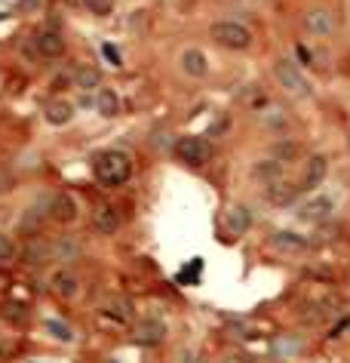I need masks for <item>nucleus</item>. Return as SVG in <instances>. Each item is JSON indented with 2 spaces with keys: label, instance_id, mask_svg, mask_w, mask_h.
<instances>
[{
  "label": "nucleus",
  "instance_id": "f257e3e1",
  "mask_svg": "<svg viewBox=\"0 0 350 363\" xmlns=\"http://www.w3.org/2000/svg\"><path fill=\"white\" fill-rule=\"evenodd\" d=\"M92 173H96V179L102 185H123L126 179L132 176V158L126 151H117V148H111V151H102L96 160H92Z\"/></svg>",
  "mask_w": 350,
  "mask_h": 363
},
{
  "label": "nucleus",
  "instance_id": "f03ea898",
  "mask_svg": "<svg viewBox=\"0 0 350 363\" xmlns=\"http://www.w3.org/2000/svg\"><path fill=\"white\" fill-rule=\"evenodd\" d=\"M274 77H277V83L295 99H307L313 92L310 83H307V77L298 71L295 62H289V59H277L274 62Z\"/></svg>",
  "mask_w": 350,
  "mask_h": 363
},
{
  "label": "nucleus",
  "instance_id": "7ed1b4c3",
  "mask_svg": "<svg viewBox=\"0 0 350 363\" xmlns=\"http://www.w3.org/2000/svg\"><path fill=\"white\" fill-rule=\"evenodd\" d=\"M209 37L225 49H249L252 47V31L240 22H216L209 28Z\"/></svg>",
  "mask_w": 350,
  "mask_h": 363
},
{
  "label": "nucleus",
  "instance_id": "20e7f679",
  "mask_svg": "<svg viewBox=\"0 0 350 363\" xmlns=\"http://www.w3.org/2000/svg\"><path fill=\"white\" fill-rule=\"evenodd\" d=\"M175 154L188 167H206L212 160V145L203 136H184V139H178Z\"/></svg>",
  "mask_w": 350,
  "mask_h": 363
},
{
  "label": "nucleus",
  "instance_id": "39448f33",
  "mask_svg": "<svg viewBox=\"0 0 350 363\" xmlns=\"http://www.w3.org/2000/svg\"><path fill=\"white\" fill-rule=\"evenodd\" d=\"M335 216V201L332 197H326V194H317V197H310L301 210H298V219L307 225H323L329 222V219Z\"/></svg>",
  "mask_w": 350,
  "mask_h": 363
},
{
  "label": "nucleus",
  "instance_id": "423d86ee",
  "mask_svg": "<svg viewBox=\"0 0 350 363\" xmlns=\"http://www.w3.org/2000/svg\"><path fill=\"white\" fill-rule=\"evenodd\" d=\"M65 37H62L55 28H46V31H40L37 37H34V49H37V56H44V59H59V56H65Z\"/></svg>",
  "mask_w": 350,
  "mask_h": 363
},
{
  "label": "nucleus",
  "instance_id": "0eeeda50",
  "mask_svg": "<svg viewBox=\"0 0 350 363\" xmlns=\"http://www.w3.org/2000/svg\"><path fill=\"white\" fill-rule=\"evenodd\" d=\"M304 28L313 37H329V34H335V16L329 10H310L304 12Z\"/></svg>",
  "mask_w": 350,
  "mask_h": 363
},
{
  "label": "nucleus",
  "instance_id": "6e6552de",
  "mask_svg": "<svg viewBox=\"0 0 350 363\" xmlns=\"http://www.w3.org/2000/svg\"><path fill=\"white\" fill-rule=\"evenodd\" d=\"M49 216L55 219V222H62V225H71L77 219V201L71 194H55L53 201H49Z\"/></svg>",
  "mask_w": 350,
  "mask_h": 363
},
{
  "label": "nucleus",
  "instance_id": "1a4fd4ad",
  "mask_svg": "<svg viewBox=\"0 0 350 363\" xmlns=\"http://www.w3.org/2000/svg\"><path fill=\"white\" fill-rule=\"evenodd\" d=\"M132 339L139 341V345H160V341L166 339V326H163L160 320H139Z\"/></svg>",
  "mask_w": 350,
  "mask_h": 363
},
{
  "label": "nucleus",
  "instance_id": "9d476101",
  "mask_svg": "<svg viewBox=\"0 0 350 363\" xmlns=\"http://www.w3.org/2000/svg\"><path fill=\"white\" fill-rule=\"evenodd\" d=\"M326 173H329V160L323 158V154H313V158L304 163L301 188H317V185L326 179Z\"/></svg>",
  "mask_w": 350,
  "mask_h": 363
},
{
  "label": "nucleus",
  "instance_id": "9b49d317",
  "mask_svg": "<svg viewBox=\"0 0 350 363\" xmlns=\"http://www.w3.org/2000/svg\"><path fill=\"white\" fill-rule=\"evenodd\" d=\"M44 114H46V124L49 126H65V124L74 120V105L65 102V99H53V102H46Z\"/></svg>",
  "mask_w": 350,
  "mask_h": 363
},
{
  "label": "nucleus",
  "instance_id": "f8f14e48",
  "mask_svg": "<svg viewBox=\"0 0 350 363\" xmlns=\"http://www.w3.org/2000/svg\"><path fill=\"white\" fill-rule=\"evenodd\" d=\"M92 225H96V231H102V234H114L120 228V212L114 210L111 203H98L96 212H92Z\"/></svg>",
  "mask_w": 350,
  "mask_h": 363
},
{
  "label": "nucleus",
  "instance_id": "ddd939ff",
  "mask_svg": "<svg viewBox=\"0 0 350 363\" xmlns=\"http://www.w3.org/2000/svg\"><path fill=\"white\" fill-rule=\"evenodd\" d=\"M298 191H301V185H292V182H286V179H277V182L268 185V201L274 203V206H286V203L295 201Z\"/></svg>",
  "mask_w": 350,
  "mask_h": 363
},
{
  "label": "nucleus",
  "instance_id": "4468645a",
  "mask_svg": "<svg viewBox=\"0 0 350 363\" xmlns=\"http://www.w3.org/2000/svg\"><path fill=\"white\" fill-rule=\"evenodd\" d=\"M182 71L188 77H206L209 74V62H206V56L200 53V49H184L182 53Z\"/></svg>",
  "mask_w": 350,
  "mask_h": 363
},
{
  "label": "nucleus",
  "instance_id": "2eb2a0df",
  "mask_svg": "<svg viewBox=\"0 0 350 363\" xmlns=\"http://www.w3.org/2000/svg\"><path fill=\"white\" fill-rule=\"evenodd\" d=\"M22 259H25V265H44L46 259H53V244H44L40 237H31L22 253Z\"/></svg>",
  "mask_w": 350,
  "mask_h": 363
},
{
  "label": "nucleus",
  "instance_id": "dca6fc26",
  "mask_svg": "<svg viewBox=\"0 0 350 363\" xmlns=\"http://www.w3.org/2000/svg\"><path fill=\"white\" fill-rule=\"evenodd\" d=\"M252 176L255 179H261V182H277V179H283L286 176V163L283 160H277V158H270V160H259L252 167Z\"/></svg>",
  "mask_w": 350,
  "mask_h": 363
},
{
  "label": "nucleus",
  "instance_id": "f3484780",
  "mask_svg": "<svg viewBox=\"0 0 350 363\" xmlns=\"http://www.w3.org/2000/svg\"><path fill=\"white\" fill-rule=\"evenodd\" d=\"M249 225H252V216H249L246 206H234V210L227 212V219H225V228L234 234V237L246 234V231H249Z\"/></svg>",
  "mask_w": 350,
  "mask_h": 363
},
{
  "label": "nucleus",
  "instance_id": "a211bd4d",
  "mask_svg": "<svg viewBox=\"0 0 350 363\" xmlns=\"http://www.w3.org/2000/svg\"><path fill=\"white\" fill-rule=\"evenodd\" d=\"M274 246L280 253H304L307 250V240L298 237V234H292V231H277L274 234Z\"/></svg>",
  "mask_w": 350,
  "mask_h": 363
},
{
  "label": "nucleus",
  "instance_id": "6ab92c4d",
  "mask_svg": "<svg viewBox=\"0 0 350 363\" xmlns=\"http://www.w3.org/2000/svg\"><path fill=\"white\" fill-rule=\"evenodd\" d=\"M96 111L102 114V117H117V114H120V96L114 90H98Z\"/></svg>",
  "mask_w": 350,
  "mask_h": 363
},
{
  "label": "nucleus",
  "instance_id": "aec40b11",
  "mask_svg": "<svg viewBox=\"0 0 350 363\" xmlns=\"http://www.w3.org/2000/svg\"><path fill=\"white\" fill-rule=\"evenodd\" d=\"M74 83L80 90H98V83H102V71H98L96 65H77Z\"/></svg>",
  "mask_w": 350,
  "mask_h": 363
},
{
  "label": "nucleus",
  "instance_id": "412c9836",
  "mask_svg": "<svg viewBox=\"0 0 350 363\" xmlns=\"http://www.w3.org/2000/svg\"><path fill=\"white\" fill-rule=\"evenodd\" d=\"M77 287H80V280H77L71 271H59L53 277V289L59 293L62 298H74L77 296Z\"/></svg>",
  "mask_w": 350,
  "mask_h": 363
},
{
  "label": "nucleus",
  "instance_id": "4be33fe9",
  "mask_svg": "<svg viewBox=\"0 0 350 363\" xmlns=\"http://www.w3.org/2000/svg\"><path fill=\"white\" fill-rule=\"evenodd\" d=\"M77 253H80V244H77L74 237H59L53 244V259L55 262H71Z\"/></svg>",
  "mask_w": 350,
  "mask_h": 363
},
{
  "label": "nucleus",
  "instance_id": "5701e85b",
  "mask_svg": "<svg viewBox=\"0 0 350 363\" xmlns=\"http://www.w3.org/2000/svg\"><path fill=\"white\" fill-rule=\"evenodd\" d=\"M108 314L111 317H117V320H123V323H130V320H132V302H130V298H111V302H108Z\"/></svg>",
  "mask_w": 350,
  "mask_h": 363
},
{
  "label": "nucleus",
  "instance_id": "b1692460",
  "mask_svg": "<svg viewBox=\"0 0 350 363\" xmlns=\"http://www.w3.org/2000/svg\"><path fill=\"white\" fill-rule=\"evenodd\" d=\"M301 154V148H298V142H292V139H286V142H277L274 145V158L277 160H283V163H292Z\"/></svg>",
  "mask_w": 350,
  "mask_h": 363
},
{
  "label": "nucleus",
  "instance_id": "393cba45",
  "mask_svg": "<svg viewBox=\"0 0 350 363\" xmlns=\"http://www.w3.org/2000/svg\"><path fill=\"white\" fill-rule=\"evenodd\" d=\"M12 259H16V244L10 234H0V265H10Z\"/></svg>",
  "mask_w": 350,
  "mask_h": 363
},
{
  "label": "nucleus",
  "instance_id": "a878e982",
  "mask_svg": "<svg viewBox=\"0 0 350 363\" xmlns=\"http://www.w3.org/2000/svg\"><path fill=\"white\" fill-rule=\"evenodd\" d=\"M87 6L96 12V16H111L114 12V0H89Z\"/></svg>",
  "mask_w": 350,
  "mask_h": 363
},
{
  "label": "nucleus",
  "instance_id": "bb28decb",
  "mask_svg": "<svg viewBox=\"0 0 350 363\" xmlns=\"http://www.w3.org/2000/svg\"><path fill=\"white\" fill-rule=\"evenodd\" d=\"M46 330H49V332H55V339H62V341H74V332H71L68 326L55 323V320H49V323H46Z\"/></svg>",
  "mask_w": 350,
  "mask_h": 363
},
{
  "label": "nucleus",
  "instance_id": "cd10ccee",
  "mask_svg": "<svg viewBox=\"0 0 350 363\" xmlns=\"http://www.w3.org/2000/svg\"><path fill=\"white\" fill-rule=\"evenodd\" d=\"M102 56L111 62L114 68H120V65H123V59H120V53H117V49H114L111 44H102Z\"/></svg>",
  "mask_w": 350,
  "mask_h": 363
},
{
  "label": "nucleus",
  "instance_id": "c85d7f7f",
  "mask_svg": "<svg viewBox=\"0 0 350 363\" xmlns=\"http://www.w3.org/2000/svg\"><path fill=\"white\" fill-rule=\"evenodd\" d=\"M295 53H298V59H301L304 65H310V62H313V53H310V49H307L304 44H298V47H295Z\"/></svg>",
  "mask_w": 350,
  "mask_h": 363
},
{
  "label": "nucleus",
  "instance_id": "c756f323",
  "mask_svg": "<svg viewBox=\"0 0 350 363\" xmlns=\"http://www.w3.org/2000/svg\"><path fill=\"white\" fill-rule=\"evenodd\" d=\"M10 188H12L10 173H3V169H0V194H3V191H10Z\"/></svg>",
  "mask_w": 350,
  "mask_h": 363
},
{
  "label": "nucleus",
  "instance_id": "7c9ffc66",
  "mask_svg": "<svg viewBox=\"0 0 350 363\" xmlns=\"http://www.w3.org/2000/svg\"><path fill=\"white\" fill-rule=\"evenodd\" d=\"M19 10H22V12H31V10H37V0H22V3H19Z\"/></svg>",
  "mask_w": 350,
  "mask_h": 363
},
{
  "label": "nucleus",
  "instance_id": "2f4dec72",
  "mask_svg": "<svg viewBox=\"0 0 350 363\" xmlns=\"http://www.w3.org/2000/svg\"><path fill=\"white\" fill-rule=\"evenodd\" d=\"M65 3L71 6V10H80V6H87L89 0H65Z\"/></svg>",
  "mask_w": 350,
  "mask_h": 363
},
{
  "label": "nucleus",
  "instance_id": "473e14b6",
  "mask_svg": "<svg viewBox=\"0 0 350 363\" xmlns=\"http://www.w3.org/2000/svg\"><path fill=\"white\" fill-rule=\"evenodd\" d=\"M0 19H6V12H0Z\"/></svg>",
  "mask_w": 350,
  "mask_h": 363
},
{
  "label": "nucleus",
  "instance_id": "72a5a7b5",
  "mask_svg": "<svg viewBox=\"0 0 350 363\" xmlns=\"http://www.w3.org/2000/svg\"><path fill=\"white\" fill-rule=\"evenodd\" d=\"M28 363H37V360H28Z\"/></svg>",
  "mask_w": 350,
  "mask_h": 363
}]
</instances>
